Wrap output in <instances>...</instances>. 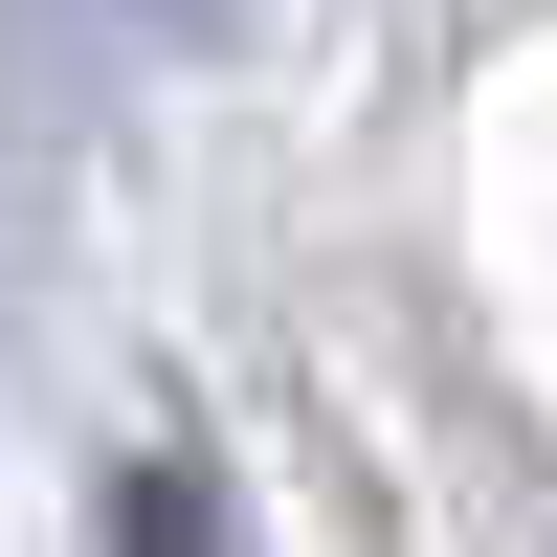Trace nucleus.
Masks as SVG:
<instances>
[{
    "mask_svg": "<svg viewBox=\"0 0 557 557\" xmlns=\"http://www.w3.org/2000/svg\"><path fill=\"white\" fill-rule=\"evenodd\" d=\"M112 557H223V491H201V469H178V446H157V469L112 491Z\"/></svg>",
    "mask_w": 557,
    "mask_h": 557,
    "instance_id": "nucleus-1",
    "label": "nucleus"
}]
</instances>
